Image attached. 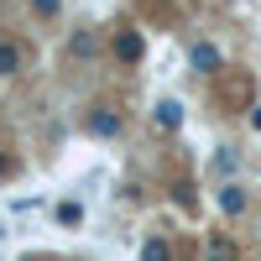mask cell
<instances>
[{
	"instance_id": "1",
	"label": "cell",
	"mask_w": 261,
	"mask_h": 261,
	"mask_svg": "<svg viewBox=\"0 0 261 261\" xmlns=\"http://www.w3.org/2000/svg\"><path fill=\"white\" fill-rule=\"evenodd\" d=\"M110 53H115L120 63H141V53H146V42H141L136 32H115V42H110Z\"/></svg>"
},
{
	"instance_id": "2",
	"label": "cell",
	"mask_w": 261,
	"mask_h": 261,
	"mask_svg": "<svg viewBox=\"0 0 261 261\" xmlns=\"http://www.w3.org/2000/svg\"><path fill=\"white\" fill-rule=\"evenodd\" d=\"M21 63H27V53H21V42L0 37V79H16V73H21Z\"/></svg>"
},
{
	"instance_id": "3",
	"label": "cell",
	"mask_w": 261,
	"mask_h": 261,
	"mask_svg": "<svg viewBox=\"0 0 261 261\" xmlns=\"http://www.w3.org/2000/svg\"><path fill=\"white\" fill-rule=\"evenodd\" d=\"M193 68L199 73H220V47H214V42H193Z\"/></svg>"
},
{
	"instance_id": "4",
	"label": "cell",
	"mask_w": 261,
	"mask_h": 261,
	"mask_svg": "<svg viewBox=\"0 0 261 261\" xmlns=\"http://www.w3.org/2000/svg\"><path fill=\"white\" fill-rule=\"evenodd\" d=\"M151 120H157L162 130H178V125H183V105H178V99H162L157 110H151Z\"/></svg>"
},
{
	"instance_id": "5",
	"label": "cell",
	"mask_w": 261,
	"mask_h": 261,
	"mask_svg": "<svg viewBox=\"0 0 261 261\" xmlns=\"http://www.w3.org/2000/svg\"><path fill=\"white\" fill-rule=\"evenodd\" d=\"M68 53H73V58H94V53H99V37H94V32H73V37H68Z\"/></svg>"
},
{
	"instance_id": "6",
	"label": "cell",
	"mask_w": 261,
	"mask_h": 261,
	"mask_svg": "<svg viewBox=\"0 0 261 261\" xmlns=\"http://www.w3.org/2000/svg\"><path fill=\"white\" fill-rule=\"evenodd\" d=\"M89 130H94V136H115V130H120V115L94 110V115H89Z\"/></svg>"
},
{
	"instance_id": "7",
	"label": "cell",
	"mask_w": 261,
	"mask_h": 261,
	"mask_svg": "<svg viewBox=\"0 0 261 261\" xmlns=\"http://www.w3.org/2000/svg\"><path fill=\"white\" fill-rule=\"evenodd\" d=\"M220 209H225V214H241V209H246V193L235 188V183H225V188H220Z\"/></svg>"
},
{
	"instance_id": "8",
	"label": "cell",
	"mask_w": 261,
	"mask_h": 261,
	"mask_svg": "<svg viewBox=\"0 0 261 261\" xmlns=\"http://www.w3.org/2000/svg\"><path fill=\"white\" fill-rule=\"evenodd\" d=\"M141 261H172V246L162 241V235H151V241L141 246Z\"/></svg>"
},
{
	"instance_id": "9",
	"label": "cell",
	"mask_w": 261,
	"mask_h": 261,
	"mask_svg": "<svg viewBox=\"0 0 261 261\" xmlns=\"http://www.w3.org/2000/svg\"><path fill=\"white\" fill-rule=\"evenodd\" d=\"M53 214H58V225H79V220H84V204H73V199H63V204H58Z\"/></svg>"
},
{
	"instance_id": "10",
	"label": "cell",
	"mask_w": 261,
	"mask_h": 261,
	"mask_svg": "<svg viewBox=\"0 0 261 261\" xmlns=\"http://www.w3.org/2000/svg\"><path fill=\"white\" fill-rule=\"evenodd\" d=\"M209 261H235V251H230L225 235H214V241H209Z\"/></svg>"
},
{
	"instance_id": "11",
	"label": "cell",
	"mask_w": 261,
	"mask_h": 261,
	"mask_svg": "<svg viewBox=\"0 0 261 261\" xmlns=\"http://www.w3.org/2000/svg\"><path fill=\"white\" fill-rule=\"evenodd\" d=\"M32 11H37L42 21H53V16H58V0H32Z\"/></svg>"
},
{
	"instance_id": "12",
	"label": "cell",
	"mask_w": 261,
	"mask_h": 261,
	"mask_svg": "<svg viewBox=\"0 0 261 261\" xmlns=\"http://www.w3.org/2000/svg\"><path fill=\"white\" fill-rule=\"evenodd\" d=\"M0 178H6V157H0Z\"/></svg>"
},
{
	"instance_id": "13",
	"label": "cell",
	"mask_w": 261,
	"mask_h": 261,
	"mask_svg": "<svg viewBox=\"0 0 261 261\" xmlns=\"http://www.w3.org/2000/svg\"><path fill=\"white\" fill-rule=\"evenodd\" d=\"M27 261H37V256H27Z\"/></svg>"
}]
</instances>
